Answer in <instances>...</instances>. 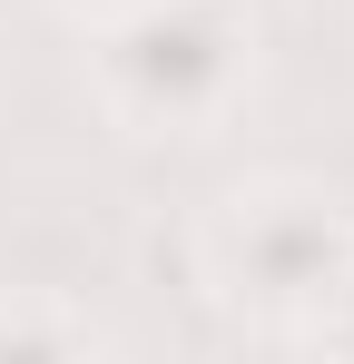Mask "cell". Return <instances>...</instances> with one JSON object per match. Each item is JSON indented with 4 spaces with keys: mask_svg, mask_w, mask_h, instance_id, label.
<instances>
[{
    "mask_svg": "<svg viewBox=\"0 0 354 364\" xmlns=\"http://www.w3.org/2000/svg\"><path fill=\"white\" fill-rule=\"evenodd\" d=\"M79 69L89 99L128 138H217L256 99L266 69V20L256 0H138L109 20H79Z\"/></svg>",
    "mask_w": 354,
    "mask_h": 364,
    "instance_id": "cell-1",
    "label": "cell"
},
{
    "mask_svg": "<svg viewBox=\"0 0 354 364\" xmlns=\"http://www.w3.org/2000/svg\"><path fill=\"white\" fill-rule=\"evenodd\" d=\"M345 256H354V197L295 168L217 187L197 217V286L236 325H266V335H305L315 305L335 296Z\"/></svg>",
    "mask_w": 354,
    "mask_h": 364,
    "instance_id": "cell-2",
    "label": "cell"
},
{
    "mask_svg": "<svg viewBox=\"0 0 354 364\" xmlns=\"http://www.w3.org/2000/svg\"><path fill=\"white\" fill-rule=\"evenodd\" d=\"M0 355H109V325L50 286H20L0 296Z\"/></svg>",
    "mask_w": 354,
    "mask_h": 364,
    "instance_id": "cell-3",
    "label": "cell"
},
{
    "mask_svg": "<svg viewBox=\"0 0 354 364\" xmlns=\"http://www.w3.org/2000/svg\"><path fill=\"white\" fill-rule=\"evenodd\" d=\"M305 345H325V355H354V256H345V276H335V296L315 305Z\"/></svg>",
    "mask_w": 354,
    "mask_h": 364,
    "instance_id": "cell-4",
    "label": "cell"
},
{
    "mask_svg": "<svg viewBox=\"0 0 354 364\" xmlns=\"http://www.w3.org/2000/svg\"><path fill=\"white\" fill-rule=\"evenodd\" d=\"M50 10H69V20H109V10H138V0H50Z\"/></svg>",
    "mask_w": 354,
    "mask_h": 364,
    "instance_id": "cell-5",
    "label": "cell"
}]
</instances>
